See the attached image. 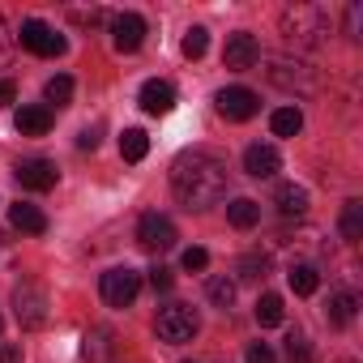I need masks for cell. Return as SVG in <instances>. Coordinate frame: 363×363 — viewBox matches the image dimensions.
I'll return each instance as SVG.
<instances>
[{"mask_svg":"<svg viewBox=\"0 0 363 363\" xmlns=\"http://www.w3.org/2000/svg\"><path fill=\"white\" fill-rule=\"evenodd\" d=\"M18 39H22V48L35 52V56H65V35H56V30H52L48 22H39V18L22 22Z\"/></svg>","mask_w":363,"mask_h":363,"instance_id":"7","label":"cell"},{"mask_svg":"<svg viewBox=\"0 0 363 363\" xmlns=\"http://www.w3.org/2000/svg\"><path fill=\"white\" fill-rule=\"evenodd\" d=\"M154 329H158V337H162V342L179 346V342H193V337H197L201 316H197V308H189V303H167V308H158Z\"/></svg>","mask_w":363,"mask_h":363,"instance_id":"2","label":"cell"},{"mask_svg":"<svg viewBox=\"0 0 363 363\" xmlns=\"http://www.w3.org/2000/svg\"><path fill=\"white\" fill-rule=\"evenodd\" d=\"M137 291H141V274L137 269L116 265V269L103 274V299H107V308H133Z\"/></svg>","mask_w":363,"mask_h":363,"instance_id":"4","label":"cell"},{"mask_svg":"<svg viewBox=\"0 0 363 363\" xmlns=\"http://www.w3.org/2000/svg\"><path fill=\"white\" fill-rule=\"evenodd\" d=\"M329 30V22H325V13L320 9H308V5H295V9H286L282 13V35L295 43H316L320 35Z\"/></svg>","mask_w":363,"mask_h":363,"instance_id":"3","label":"cell"},{"mask_svg":"<svg viewBox=\"0 0 363 363\" xmlns=\"http://www.w3.org/2000/svg\"><path fill=\"white\" fill-rule=\"evenodd\" d=\"M18 99V86L13 82H0V103H13Z\"/></svg>","mask_w":363,"mask_h":363,"instance_id":"37","label":"cell"},{"mask_svg":"<svg viewBox=\"0 0 363 363\" xmlns=\"http://www.w3.org/2000/svg\"><path fill=\"white\" fill-rule=\"evenodd\" d=\"M257 269H265V261H257V257H248V261L240 265V278H257Z\"/></svg>","mask_w":363,"mask_h":363,"instance_id":"35","label":"cell"},{"mask_svg":"<svg viewBox=\"0 0 363 363\" xmlns=\"http://www.w3.org/2000/svg\"><path fill=\"white\" fill-rule=\"evenodd\" d=\"M257 60H261V43H257L248 30H240V35H227L223 65H227L231 73H248V69H257Z\"/></svg>","mask_w":363,"mask_h":363,"instance_id":"8","label":"cell"},{"mask_svg":"<svg viewBox=\"0 0 363 363\" xmlns=\"http://www.w3.org/2000/svg\"><path fill=\"white\" fill-rule=\"evenodd\" d=\"M286 359H291V363H312V350H308V342H303L299 333L286 337Z\"/></svg>","mask_w":363,"mask_h":363,"instance_id":"29","label":"cell"},{"mask_svg":"<svg viewBox=\"0 0 363 363\" xmlns=\"http://www.w3.org/2000/svg\"><path fill=\"white\" fill-rule=\"evenodd\" d=\"M120 154H124L128 162H141V158L150 154V137H145V128H124V137H120Z\"/></svg>","mask_w":363,"mask_h":363,"instance_id":"21","label":"cell"},{"mask_svg":"<svg viewBox=\"0 0 363 363\" xmlns=\"http://www.w3.org/2000/svg\"><path fill=\"white\" fill-rule=\"evenodd\" d=\"M13 124H18L22 137H43V133L52 128V107H43V103H35V107H18Z\"/></svg>","mask_w":363,"mask_h":363,"instance_id":"14","label":"cell"},{"mask_svg":"<svg viewBox=\"0 0 363 363\" xmlns=\"http://www.w3.org/2000/svg\"><path fill=\"white\" fill-rule=\"evenodd\" d=\"M13 312H18V325L22 329H43L48 325V295L35 282H22L13 291Z\"/></svg>","mask_w":363,"mask_h":363,"instance_id":"6","label":"cell"},{"mask_svg":"<svg viewBox=\"0 0 363 363\" xmlns=\"http://www.w3.org/2000/svg\"><path fill=\"white\" fill-rule=\"evenodd\" d=\"M145 43V18L141 13H116L111 18V48L116 52H137Z\"/></svg>","mask_w":363,"mask_h":363,"instance_id":"11","label":"cell"},{"mask_svg":"<svg viewBox=\"0 0 363 363\" xmlns=\"http://www.w3.org/2000/svg\"><path fill=\"white\" fill-rule=\"evenodd\" d=\"M206 295H210V303H214V308H223V312H227V308L235 303V282H231L227 274H214V278L206 282Z\"/></svg>","mask_w":363,"mask_h":363,"instance_id":"22","label":"cell"},{"mask_svg":"<svg viewBox=\"0 0 363 363\" xmlns=\"http://www.w3.org/2000/svg\"><path fill=\"white\" fill-rule=\"evenodd\" d=\"M13 175H18V184L30 189V193H48V189H56V179H60L56 162H48V158H22L13 167Z\"/></svg>","mask_w":363,"mask_h":363,"instance_id":"10","label":"cell"},{"mask_svg":"<svg viewBox=\"0 0 363 363\" xmlns=\"http://www.w3.org/2000/svg\"><path fill=\"white\" fill-rule=\"evenodd\" d=\"M227 218H231V227L248 231V227H257V223H261V206H257L252 197H235V201L227 206Z\"/></svg>","mask_w":363,"mask_h":363,"instance_id":"19","label":"cell"},{"mask_svg":"<svg viewBox=\"0 0 363 363\" xmlns=\"http://www.w3.org/2000/svg\"><path fill=\"white\" fill-rule=\"evenodd\" d=\"M342 235L354 244V240H363V201H346L342 206Z\"/></svg>","mask_w":363,"mask_h":363,"instance_id":"24","label":"cell"},{"mask_svg":"<svg viewBox=\"0 0 363 363\" xmlns=\"http://www.w3.org/2000/svg\"><path fill=\"white\" fill-rule=\"evenodd\" d=\"M171 193L189 210L218 206L227 197V162L210 150H184L171 162Z\"/></svg>","mask_w":363,"mask_h":363,"instance_id":"1","label":"cell"},{"mask_svg":"<svg viewBox=\"0 0 363 363\" xmlns=\"http://www.w3.org/2000/svg\"><path fill=\"white\" fill-rule=\"evenodd\" d=\"M137 244H141L145 252H167V248H175V227H171V218H162V214H141V223H137Z\"/></svg>","mask_w":363,"mask_h":363,"instance_id":"9","label":"cell"},{"mask_svg":"<svg viewBox=\"0 0 363 363\" xmlns=\"http://www.w3.org/2000/svg\"><path fill=\"white\" fill-rule=\"evenodd\" d=\"M0 244H5V231H0Z\"/></svg>","mask_w":363,"mask_h":363,"instance_id":"38","label":"cell"},{"mask_svg":"<svg viewBox=\"0 0 363 363\" xmlns=\"http://www.w3.org/2000/svg\"><path fill=\"white\" fill-rule=\"evenodd\" d=\"M171 282H175V274H171L167 265H154V269H150V286H154V291H171Z\"/></svg>","mask_w":363,"mask_h":363,"instance_id":"32","label":"cell"},{"mask_svg":"<svg viewBox=\"0 0 363 363\" xmlns=\"http://www.w3.org/2000/svg\"><path fill=\"white\" fill-rule=\"evenodd\" d=\"M278 167H282V154H278L274 145H248V150H244V171H248L252 179H269Z\"/></svg>","mask_w":363,"mask_h":363,"instance_id":"12","label":"cell"},{"mask_svg":"<svg viewBox=\"0 0 363 363\" xmlns=\"http://www.w3.org/2000/svg\"><path fill=\"white\" fill-rule=\"evenodd\" d=\"M82 354H86L90 363H111V354H116L111 329H90V333H86V346H82Z\"/></svg>","mask_w":363,"mask_h":363,"instance_id":"16","label":"cell"},{"mask_svg":"<svg viewBox=\"0 0 363 363\" xmlns=\"http://www.w3.org/2000/svg\"><path fill=\"white\" fill-rule=\"evenodd\" d=\"M210 265V252L206 248H184V269L193 274V269H206Z\"/></svg>","mask_w":363,"mask_h":363,"instance_id":"31","label":"cell"},{"mask_svg":"<svg viewBox=\"0 0 363 363\" xmlns=\"http://www.w3.org/2000/svg\"><path fill=\"white\" fill-rule=\"evenodd\" d=\"M286 282H291V291H295V295H312V291L320 286V278H316V269H312V265H291Z\"/></svg>","mask_w":363,"mask_h":363,"instance_id":"25","label":"cell"},{"mask_svg":"<svg viewBox=\"0 0 363 363\" xmlns=\"http://www.w3.org/2000/svg\"><path fill=\"white\" fill-rule=\"evenodd\" d=\"M43 99H48V103H56V107H65V103L73 99V77H65V73H60V77H52V82L43 86Z\"/></svg>","mask_w":363,"mask_h":363,"instance_id":"28","label":"cell"},{"mask_svg":"<svg viewBox=\"0 0 363 363\" xmlns=\"http://www.w3.org/2000/svg\"><path fill=\"white\" fill-rule=\"evenodd\" d=\"M13 39H18V35L9 30V22H5V18H0V69L13 60Z\"/></svg>","mask_w":363,"mask_h":363,"instance_id":"30","label":"cell"},{"mask_svg":"<svg viewBox=\"0 0 363 363\" xmlns=\"http://www.w3.org/2000/svg\"><path fill=\"white\" fill-rule=\"evenodd\" d=\"M9 223H13L18 231H26V235H43V231H48L43 210H39V206H26V201H18V206L9 210Z\"/></svg>","mask_w":363,"mask_h":363,"instance_id":"15","label":"cell"},{"mask_svg":"<svg viewBox=\"0 0 363 363\" xmlns=\"http://www.w3.org/2000/svg\"><path fill=\"white\" fill-rule=\"evenodd\" d=\"M282 316H286V308H282V295H261V299H257V325H261V329H274V325H282Z\"/></svg>","mask_w":363,"mask_h":363,"instance_id":"23","label":"cell"},{"mask_svg":"<svg viewBox=\"0 0 363 363\" xmlns=\"http://www.w3.org/2000/svg\"><path fill=\"white\" fill-rule=\"evenodd\" d=\"M175 107V90L167 82H145L141 86V111L145 116H167Z\"/></svg>","mask_w":363,"mask_h":363,"instance_id":"13","label":"cell"},{"mask_svg":"<svg viewBox=\"0 0 363 363\" xmlns=\"http://www.w3.org/2000/svg\"><path fill=\"white\" fill-rule=\"evenodd\" d=\"M354 308H359L354 291H337V295L329 299V312H325V316H329V325H333V329H346V325L354 320Z\"/></svg>","mask_w":363,"mask_h":363,"instance_id":"18","label":"cell"},{"mask_svg":"<svg viewBox=\"0 0 363 363\" xmlns=\"http://www.w3.org/2000/svg\"><path fill=\"white\" fill-rule=\"evenodd\" d=\"M77 145H82V150H94V145H99V137H94V128H82V137H77Z\"/></svg>","mask_w":363,"mask_h":363,"instance_id":"36","label":"cell"},{"mask_svg":"<svg viewBox=\"0 0 363 363\" xmlns=\"http://www.w3.org/2000/svg\"><path fill=\"white\" fill-rule=\"evenodd\" d=\"M0 363H22V346H18V342L0 346Z\"/></svg>","mask_w":363,"mask_h":363,"instance_id":"34","label":"cell"},{"mask_svg":"<svg viewBox=\"0 0 363 363\" xmlns=\"http://www.w3.org/2000/svg\"><path fill=\"white\" fill-rule=\"evenodd\" d=\"M214 107H218V116H223V120L244 124V120H252V116L261 111V99H257L248 86H227V90H218V94H214Z\"/></svg>","mask_w":363,"mask_h":363,"instance_id":"5","label":"cell"},{"mask_svg":"<svg viewBox=\"0 0 363 363\" xmlns=\"http://www.w3.org/2000/svg\"><path fill=\"white\" fill-rule=\"evenodd\" d=\"M248 363H278V359H274V350L265 342H252L248 346Z\"/></svg>","mask_w":363,"mask_h":363,"instance_id":"33","label":"cell"},{"mask_svg":"<svg viewBox=\"0 0 363 363\" xmlns=\"http://www.w3.org/2000/svg\"><path fill=\"white\" fill-rule=\"evenodd\" d=\"M269 82H278V86H286V90H291V86H299V90H303V94H308V90H312V77H308V73H303V65H299V69H295V77H291V73H286V69H282V60H278V65H274V69H269Z\"/></svg>","mask_w":363,"mask_h":363,"instance_id":"27","label":"cell"},{"mask_svg":"<svg viewBox=\"0 0 363 363\" xmlns=\"http://www.w3.org/2000/svg\"><path fill=\"white\" fill-rule=\"evenodd\" d=\"M269 128H274V137H295L303 128V111L299 107H278L269 116Z\"/></svg>","mask_w":363,"mask_h":363,"instance_id":"20","label":"cell"},{"mask_svg":"<svg viewBox=\"0 0 363 363\" xmlns=\"http://www.w3.org/2000/svg\"><path fill=\"white\" fill-rule=\"evenodd\" d=\"M206 48H210V30H206V26H193V30L184 35V43H179V52H184L189 60H201Z\"/></svg>","mask_w":363,"mask_h":363,"instance_id":"26","label":"cell"},{"mask_svg":"<svg viewBox=\"0 0 363 363\" xmlns=\"http://www.w3.org/2000/svg\"><path fill=\"white\" fill-rule=\"evenodd\" d=\"M278 210L286 214V218H299V214H308V189H299V184H278Z\"/></svg>","mask_w":363,"mask_h":363,"instance_id":"17","label":"cell"}]
</instances>
